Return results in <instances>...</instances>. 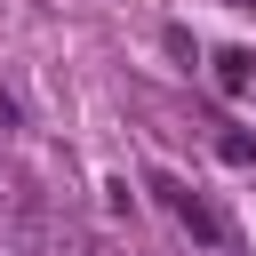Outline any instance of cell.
Here are the masks:
<instances>
[{
    "label": "cell",
    "mask_w": 256,
    "mask_h": 256,
    "mask_svg": "<svg viewBox=\"0 0 256 256\" xmlns=\"http://www.w3.org/2000/svg\"><path fill=\"white\" fill-rule=\"evenodd\" d=\"M152 192H168V208H176V224H184V232H200L208 248H232V232H224V216H216V208H208L200 192H184L176 176H152Z\"/></svg>",
    "instance_id": "1"
},
{
    "label": "cell",
    "mask_w": 256,
    "mask_h": 256,
    "mask_svg": "<svg viewBox=\"0 0 256 256\" xmlns=\"http://www.w3.org/2000/svg\"><path fill=\"white\" fill-rule=\"evenodd\" d=\"M216 80H224V88L240 96V88H256V64H248V56L232 48V56H216Z\"/></svg>",
    "instance_id": "2"
},
{
    "label": "cell",
    "mask_w": 256,
    "mask_h": 256,
    "mask_svg": "<svg viewBox=\"0 0 256 256\" xmlns=\"http://www.w3.org/2000/svg\"><path fill=\"white\" fill-rule=\"evenodd\" d=\"M8 128H16V96L0 88V136H8Z\"/></svg>",
    "instance_id": "3"
},
{
    "label": "cell",
    "mask_w": 256,
    "mask_h": 256,
    "mask_svg": "<svg viewBox=\"0 0 256 256\" xmlns=\"http://www.w3.org/2000/svg\"><path fill=\"white\" fill-rule=\"evenodd\" d=\"M96 256H112V248H96Z\"/></svg>",
    "instance_id": "4"
}]
</instances>
